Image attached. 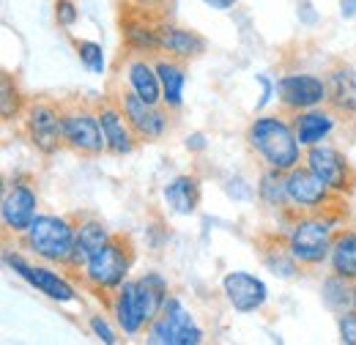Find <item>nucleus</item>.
<instances>
[{"label": "nucleus", "instance_id": "1", "mask_svg": "<svg viewBox=\"0 0 356 345\" xmlns=\"http://www.w3.org/2000/svg\"><path fill=\"white\" fill-rule=\"evenodd\" d=\"M282 233L288 241V250L293 252V258L302 263V268H321L329 263L332 255V244L334 236L343 225H348L351 216V206L340 203L334 209L326 211H282Z\"/></svg>", "mask_w": 356, "mask_h": 345}, {"label": "nucleus", "instance_id": "2", "mask_svg": "<svg viewBox=\"0 0 356 345\" xmlns=\"http://www.w3.org/2000/svg\"><path fill=\"white\" fill-rule=\"evenodd\" d=\"M247 148L258 157L261 168H277L288 172L305 165V145L299 143L293 118L282 110L277 113H258L244 131Z\"/></svg>", "mask_w": 356, "mask_h": 345}, {"label": "nucleus", "instance_id": "3", "mask_svg": "<svg viewBox=\"0 0 356 345\" xmlns=\"http://www.w3.org/2000/svg\"><path fill=\"white\" fill-rule=\"evenodd\" d=\"M134 260H137V247H134L132 236L113 233V239L102 250H96L88 263L72 277L80 282V288L86 294L99 299L102 307L107 310L113 302V294L129 280Z\"/></svg>", "mask_w": 356, "mask_h": 345}, {"label": "nucleus", "instance_id": "4", "mask_svg": "<svg viewBox=\"0 0 356 345\" xmlns=\"http://www.w3.org/2000/svg\"><path fill=\"white\" fill-rule=\"evenodd\" d=\"M77 239V216L69 214H39L33 225L17 239V247L31 258L66 268Z\"/></svg>", "mask_w": 356, "mask_h": 345}, {"label": "nucleus", "instance_id": "5", "mask_svg": "<svg viewBox=\"0 0 356 345\" xmlns=\"http://www.w3.org/2000/svg\"><path fill=\"white\" fill-rule=\"evenodd\" d=\"M60 107H63L66 151H72L83 159H99L102 154H107V143H104V131L99 124L96 102L83 99V96H72V99H60Z\"/></svg>", "mask_w": 356, "mask_h": 345}, {"label": "nucleus", "instance_id": "6", "mask_svg": "<svg viewBox=\"0 0 356 345\" xmlns=\"http://www.w3.org/2000/svg\"><path fill=\"white\" fill-rule=\"evenodd\" d=\"M19 131L33 151L42 157H55L66 148L63 143V107L58 99L33 96L19 118Z\"/></svg>", "mask_w": 356, "mask_h": 345}, {"label": "nucleus", "instance_id": "7", "mask_svg": "<svg viewBox=\"0 0 356 345\" xmlns=\"http://www.w3.org/2000/svg\"><path fill=\"white\" fill-rule=\"evenodd\" d=\"M107 93H113V99L121 104L129 127L134 129L140 143H159L162 137H168L173 129V115L165 104H151L143 96H137L132 88L121 86V80H113Z\"/></svg>", "mask_w": 356, "mask_h": 345}, {"label": "nucleus", "instance_id": "8", "mask_svg": "<svg viewBox=\"0 0 356 345\" xmlns=\"http://www.w3.org/2000/svg\"><path fill=\"white\" fill-rule=\"evenodd\" d=\"M3 266L11 268L19 280H25L31 288H36L42 296H47L49 302L58 304H77L80 302V291L77 285L58 271V266L49 263H33L25 258V252L19 250H6L3 252Z\"/></svg>", "mask_w": 356, "mask_h": 345}, {"label": "nucleus", "instance_id": "9", "mask_svg": "<svg viewBox=\"0 0 356 345\" xmlns=\"http://www.w3.org/2000/svg\"><path fill=\"white\" fill-rule=\"evenodd\" d=\"M39 189L36 181L31 175H11L3 186V198H0V222H3V236L8 239H19L33 219L42 214L39 211Z\"/></svg>", "mask_w": 356, "mask_h": 345}, {"label": "nucleus", "instance_id": "10", "mask_svg": "<svg viewBox=\"0 0 356 345\" xmlns=\"http://www.w3.org/2000/svg\"><path fill=\"white\" fill-rule=\"evenodd\" d=\"M145 343L151 345H200L206 343V332L197 326L195 315L178 296H168L162 312L145 329Z\"/></svg>", "mask_w": 356, "mask_h": 345}, {"label": "nucleus", "instance_id": "11", "mask_svg": "<svg viewBox=\"0 0 356 345\" xmlns=\"http://www.w3.org/2000/svg\"><path fill=\"white\" fill-rule=\"evenodd\" d=\"M118 31H121V49L129 55L156 58L162 55L159 47V14L137 8L129 3L118 6Z\"/></svg>", "mask_w": 356, "mask_h": 345}, {"label": "nucleus", "instance_id": "12", "mask_svg": "<svg viewBox=\"0 0 356 345\" xmlns=\"http://www.w3.org/2000/svg\"><path fill=\"white\" fill-rule=\"evenodd\" d=\"M305 165L310 168L332 192L351 198L356 192V168L351 159L346 157V151H340L332 143H318L305 148Z\"/></svg>", "mask_w": 356, "mask_h": 345}, {"label": "nucleus", "instance_id": "13", "mask_svg": "<svg viewBox=\"0 0 356 345\" xmlns=\"http://www.w3.org/2000/svg\"><path fill=\"white\" fill-rule=\"evenodd\" d=\"M288 206L291 211H326L334 209L340 203H348L351 198H343L337 192H332L307 165H299L293 170H288Z\"/></svg>", "mask_w": 356, "mask_h": 345}, {"label": "nucleus", "instance_id": "14", "mask_svg": "<svg viewBox=\"0 0 356 345\" xmlns=\"http://www.w3.org/2000/svg\"><path fill=\"white\" fill-rule=\"evenodd\" d=\"M277 104L288 115L326 104V77L312 72H288L277 77Z\"/></svg>", "mask_w": 356, "mask_h": 345}, {"label": "nucleus", "instance_id": "15", "mask_svg": "<svg viewBox=\"0 0 356 345\" xmlns=\"http://www.w3.org/2000/svg\"><path fill=\"white\" fill-rule=\"evenodd\" d=\"M93 102H96L99 124H102V131H104L107 154H113V157H129V154H134L140 140H137L134 129L129 127L121 104L113 99V93H102Z\"/></svg>", "mask_w": 356, "mask_h": 345}, {"label": "nucleus", "instance_id": "16", "mask_svg": "<svg viewBox=\"0 0 356 345\" xmlns=\"http://www.w3.org/2000/svg\"><path fill=\"white\" fill-rule=\"evenodd\" d=\"M222 294L238 315L261 312L268 304V285L252 271H227L222 277Z\"/></svg>", "mask_w": 356, "mask_h": 345}, {"label": "nucleus", "instance_id": "17", "mask_svg": "<svg viewBox=\"0 0 356 345\" xmlns=\"http://www.w3.org/2000/svg\"><path fill=\"white\" fill-rule=\"evenodd\" d=\"M115 69H118V77H115V80L127 83V88H132L134 93L143 96L145 102H151V104H162V83H159L154 58L129 55V52L121 49Z\"/></svg>", "mask_w": 356, "mask_h": 345}, {"label": "nucleus", "instance_id": "18", "mask_svg": "<svg viewBox=\"0 0 356 345\" xmlns=\"http://www.w3.org/2000/svg\"><path fill=\"white\" fill-rule=\"evenodd\" d=\"M255 250H258V258L264 263V268L268 274H274L277 280H296L305 271L302 263L293 258V252L288 250L285 233L280 227L258 233L255 236Z\"/></svg>", "mask_w": 356, "mask_h": 345}, {"label": "nucleus", "instance_id": "19", "mask_svg": "<svg viewBox=\"0 0 356 345\" xmlns=\"http://www.w3.org/2000/svg\"><path fill=\"white\" fill-rule=\"evenodd\" d=\"M159 47H162V55H170V58L184 61V63H192V61L206 55L209 42H206L203 33L178 25L170 17H159Z\"/></svg>", "mask_w": 356, "mask_h": 345}, {"label": "nucleus", "instance_id": "20", "mask_svg": "<svg viewBox=\"0 0 356 345\" xmlns=\"http://www.w3.org/2000/svg\"><path fill=\"white\" fill-rule=\"evenodd\" d=\"M326 104L346 121L356 118V66L337 61L326 69Z\"/></svg>", "mask_w": 356, "mask_h": 345}, {"label": "nucleus", "instance_id": "21", "mask_svg": "<svg viewBox=\"0 0 356 345\" xmlns=\"http://www.w3.org/2000/svg\"><path fill=\"white\" fill-rule=\"evenodd\" d=\"M77 216V239H74V250H72V258H69V266L63 271L69 274H77L86 263L90 260V255L96 250H102L110 239H113V230L104 225V219L93 214H74Z\"/></svg>", "mask_w": 356, "mask_h": 345}, {"label": "nucleus", "instance_id": "22", "mask_svg": "<svg viewBox=\"0 0 356 345\" xmlns=\"http://www.w3.org/2000/svg\"><path fill=\"white\" fill-rule=\"evenodd\" d=\"M162 200L165 209L176 216L197 214L200 200H203V181L195 172H178L165 186H162Z\"/></svg>", "mask_w": 356, "mask_h": 345}, {"label": "nucleus", "instance_id": "23", "mask_svg": "<svg viewBox=\"0 0 356 345\" xmlns=\"http://www.w3.org/2000/svg\"><path fill=\"white\" fill-rule=\"evenodd\" d=\"M107 312L113 315L115 326L121 329L124 337H140L145 335L148 323H145V315H143V307L137 299V288H134V280H127L115 294H113V302L107 307Z\"/></svg>", "mask_w": 356, "mask_h": 345}, {"label": "nucleus", "instance_id": "24", "mask_svg": "<svg viewBox=\"0 0 356 345\" xmlns=\"http://www.w3.org/2000/svg\"><path fill=\"white\" fill-rule=\"evenodd\" d=\"M291 118H293L296 137H299V143L305 148L318 145V143H326L334 134L337 124L343 121L329 104H321V107H312V110H302V113H296Z\"/></svg>", "mask_w": 356, "mask_h": 345}, {"label": "nucleus", "instance_id": "25", "mask_svg": "<svg viewBox=\"0 0 356 345\" xmlns=\"http://www.w3.org/2000/svg\"><path fill=\"white\" fill-rule=\"evenodd\" d=\"M154 66H156V74H159V83H162V104L170 113H181L184 110V88L189 80L186 63L170 58V55H156Z\"/></svg>", "mask_w": 356, "mask_h": 345}, {"label": "nucleus", "instance_id": "26", "mask_svg": "<svg viewBox=\"0 0 356 345\" xmlns=\"http://www.w3.org/2000/svg\"><path fill=\"white\" fill-rule=\"evenodd\" d=\"M288 172L277 170V168H261L258 172V181H255V198L258 203L266 209V211H274L280 216L282 211H288Z\"/></svg>", "mask_w": 356, "mask_h": 345}, {"label": "nucleus", "instance_id": "27", "mask_svg": "<svg viewBox=\"0 0 356 345\" xmlns=\"http://www.w3.org/2000/svg\"><path fill=\"white\" fill-rule=\"evenodd\" d=\"M329 271L346 277L356 282V227L354 225H343L334 236L332 244V255H329Z\"/></svg>", "mask_w": 356, "mask_h": 345}, {"label": "nucleus", "instance_id": "28", "mask_svg": "<svg viewBox=\"0 0 356 345\" xmlns=\"http://www.w3.org/2000/svg\"><path fill=\"white\" fill-rule=\"evenodd\" d=\"M28 102L31 99L25 96L19 77L14 72H3L0 74V118H3V124H19Z\"/></svg>", "mask_w": 356, "mask_h": 345}, {"label": "nucleus", "instance_id": "29", "mask_svg": "<svg viewBox=\"0 0 356 345\" xmlns=\"http://www.w3.org/2000/svg\"><path fill=\"white\" fill-rule=\"evenodd\" d=\"M321 304L332 315L348 312L351 304H354V282L346 280V277H340V274H334V271H329L323 277V282H321Z\"/></svg>", "mask_w": 356, "mask_h": 345}, {"label": "nucleus", "instance_id": "30", "mask_svg": "<svg viewBox=\"0 0 356 345\" xmlns=\"http://www.w3.org/2000/svg\"><path fill=\"white\" fill-rule=\"evenodd\" d=\"M74 47V55L77 61L88 69L90 74H107V58H104V47L99 42H90V39H72Z\"/></svg>", "mask_w": 356, "mask_h": 345}, {"label": "nucleus", "instance_id": "31", "mask_svg": "<svg viewBox=\"0 0 356 345\" xmlns=\"http://www.w3.org/2000/svg\"><path fill=\"white\" fill-rule=\"evenodd\" d=\"M88 332L99 340V343H104V345L121 343V337H118L121 329H115V326L107 321V315H102V312H93V315L88 318Z\"/></svg>", "mask_w": 356, "mask_h": 345}, {"label": "nucleus", "instance_id": "32", "mask_svg": "<svg viewBox=\"0 0 356 345\" xmlns=\"http://www.w3.org/2000/svg\"><path fill=\"white\" fill-rule=\"evenodd\" d=\"M52 17H55V25L60 31H72L80 22V6L74 0H55L52 3Z\"/></svg>", "mask_w": 356, "mask_h": 345}, {"label": "nucleus", "instance_id": "33", "mask_svg": "<svg viewBox=\"0 0 356 345\" xmlns=\"http://www.w3.org/2000/svg\"><path fill=\"white\" fill-rule=\"evenodd\" d=\"M222 189L227 198H233V200H238V203H250V200L255 198V186L247 184L241 175H230L222 184Z\"/></svg>", "mask_w": 356, "mask_h": 345}, {"label": "nucleus", "instance_id": "34", "mask_svg": "<svg viewBox=\"0 0 356 345\" xmlns=\"http://www.w3.org/2000/svg\"><path fill=\"white\" fill-rule=\"evenodd\" d=\"M255 83L261 86V99L255 102V110L266 113V107L277 99V80H271L266 72H261V74H255Z\"/></svg>", "mask_w": 356, "mask_h": 345}, {"label": "nucleus", "instance_id": "35", "mask_svg": "<svg viewBox=\"0 0 356 345\" xmlns=\"http://www.w3.org/2000/svg\"><path fill=\"white\" fill-rule=\"evenodd\" d=\"M337 335L343 345H356V312L348 310L343 315H337Z\"/></svg>", "mask_w": 356, "mask_h": 345}, {"label": "nucleus", "instance_id": "36", "mask_svg": "<svg viewBox=\"0 0 356 345\" xmlns=\"http://www.w3.org/2000/svg\"><path fill=\"white\" fill-rule=\"evenodd\" d=\"M121 3H129V6H137V8H145V11L159 14V17H168V14H170V6H173V0H121Z\"/></svg>", "mask_w": 356, "mask_h": 345}, {"label": "nucleus", "instance_id": "37", "mask_svg": "<svg viewBox=\"0 0 356 345\" xmlns=\"http://www.w3.org/2000/svg\"><path fill=\"white\" fill-rule=\"evenodd\" d=\"M296 17H299V22L307 25V28H315V25L321 22V14L315 11L312 0H299V3H296Z\"/></svg>", "mask_w": 356, "mask_h": 345}, {"label": "nucleus", "instance_id": "38", "mask_svg": "<svg viewBox=\"0 0 356 345\" xmlns=\"http://www.w3.org/2000/svg\"><path fill=\"white\" fill-rule=\"evenodd\" d=\"M184 148H186L189 154H203V151L209 148V140H206L203 131H192V134L184 137Z\"/></svg>", "mask_w": 356, "mask_h": 345}, {"label": "nucleus", "instance_id": "39", "mask_svg": "<svg viewBox=\"0 0 356 345\" xmlns=\"http://www.w3.org/2000/svg\"><path fill=\"white\" fill-rule=\"evenodd\" d=\"M203 6H209L211 11H220V14H225V11H233L236 6H238V0H200Z\"/></svg>", "mask_w": 356, "mask_h": 345}, {"label": "nucleus", "instance_id": "40", "mask_svg": "<svg viewBox=\"0 0 356 345\" xmlns=\"http://www.w3.org/2000/svg\"><path fill=\"white\" fill-rule=\"evenodd\" d=\"M340 19H356V0H340Z\"/></svg>", "mask_w": 356, "mask_h": 345}, {"label": "nucleus", "instance_id": "41", "mask_svg": "<svg viewBox=\"0 0 356 345\" xmlns=\"http://www.w3.org/2000/svg\"><path fill=\"white\" fill-rule=\"evenodd\" d=\"M351 310L356 312V282H354V304H351Z\"/></svg>", "mask_w": 356, "mask_h": 345}]
</instances>
